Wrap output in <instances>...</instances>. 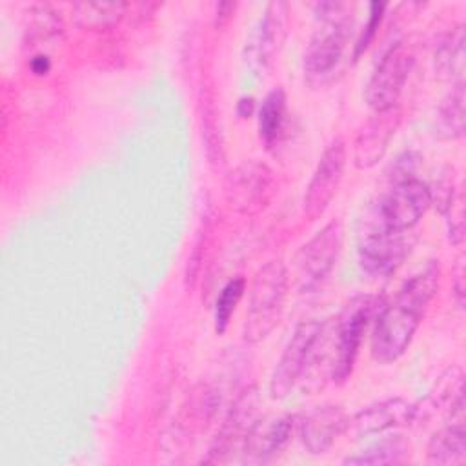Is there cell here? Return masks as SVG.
<instances>
[{
	"label": "cell",
	"mask_w": 466,
	"mask_h": 466,
	"mask_svg": "<svg viewBox=\"0 0 466 466\" xmlns=\"http://www.w3.org/2000/svg\"><path fill=\"white\" fill-rule=\"evenodd\" d=\"M379 299L375 295H357L340 311L333 324L335 329V360L331 379L342 384L353 370L362 337L377 315Z\"/></svg>",
	"instance_id": "8992f818"
},
{
	"label": "cell",
	"mask_w": 466,
	"mask_h": 466,
	"mask_svg": "<svg viewBox=\"0 0 466 466\" xmlns=\"http://www.w3.org/2000/svg\"><path fill=\"white\" fill-rule=\"evenodd\" d=\"M127 11L126 2H75L71 16L84 29H107L118 24Z\"/></svg>",
	"instance_id": "ffe728a7"
},
{
	"label": "cell",
	"mask_w": 466,
	"mask_h": 466,
	"mask_svg": "<svg viewBox=\"0 0 466 466\" xmlns=\"http://www.w3.org/2000/svg\"><path fill=\"white\" fill-rule=\"evenodd\" d=\"M295 415L257 420L242 446L244 462H266L277 457L289 442L295 430Z\"/></svg>",
	"instance_id": "9a60e30c"
},
{
	"label": "cell",
	"mask_w": 466,
	"mask_h": 466,
	"mask_svg": "<svg viewBox=\"0 0 466 466\" xmlns=\"http://www.w3.org/2000/svg\"><path fill=\"white\" fill-rule=\"evenodd\" d=\"M286 120V95L282 89H273L262 100L258 109V133L266 144H273Z\"/></svg>",
	"instance_id": "603a6c76"
},
{
	"label": "cell",
	"mask_w": 466,
	"mask_h": 466,
	"mask_svg": "<svg viewBox=\"0 0 466 466\" xmlns=\"http://www.w3.org/2000/svg\"><path fill=\"white\" fill-rule=\"evenodd\" d=\"M322 322L309 319L295 326L273 373L269 379V393L273 399H284L291 393L295 382L302 377L311 344L320 331Z\"/></svg>",
	"instance_id": "8fae6325"
},
{
	"label": "cell",
	"mask_w": 466,
	"mask_h": 466,
	"mask_svg": "<svg viewBox=\"0 0 466 466\" xmlns=\"http://www.w3.org/2000/svg\"><path fill=\"white\" fill-rule=\"evenodd\" d=\"M315 13L319 24L304 53V75L311 86L335 71L353 29V9L346 2H320Z\"/></svg>",
	"instance_id": "7a4b0ae2"
},
{
	"label": "cell",
	"mask_w": 466,
	"mask_h": 466,
	"mask_svg": "<svg viewBox=\"0 0 466 466\" xmlns=\"http://www.w3.org/2000/svg\"><path fill=\"white\" fill-rule=\"evenodd\" d=\"M271 169L258 160H244L226 178L224 193L228 204L238 213H257L271 195Z\"/></svg>",
	"instance_id": "30bf717a"
},
{
	"label": "cell",
	"mask_w": 466,
	"mask_h": 466,
	"mask_svg": "<svg viewBox=\"0 0 466 466\" xmlns=\"http://www.w3.org/2000/svg\"><path fill=\"white\" fill-rule=\"evenodd\" d=\"M288 295V269L280 260H271L255 275L249 308L244 322V339L258 342L279 324Z\"/></svg>",
	"instance_id": "3957f363"
},
{
	"label": "cell",
	"mask_w": 466,
	"mask_h": 466,
	"mask_svg": "<svg viewBox=\"0 0 466 466\" xmlns=\"http://www.w3.org/2000/svg\"><path fill=\"white\" fill-rule=\"evenodd\" d=\"M258 420V391L255 386L238 393L231 404L209 451L206 462H224L244 446V441Z\"/></svg>",
	"instance_id": "9c48e42d"
},
{
	"label": "cell",
	"mask_w": 466,
	"mask_h": 466,
	"mask_svg": "<svg viewBox=\"0 0 466 466\" xmlns=\"http://www.w3.org/2000/svg\"><path fill=\"white\" fill-rule=\"evenodd\" d=\"M342 238V222L331 220L297 251L293 266L299 291H311L328 277L340 253Z\"/></svg>",
	"instance_id": "52a82bcc"
},
{
	"label": "cell",
	"mask_w": 466,
	"mask_h": 466,
	"mask_svg": "<svg viewBox=\"0 0 466 466\" xmlns=\"http://www.w3.org/2000/svg\"><path fill=\"white\" fill-rule=\"evenodd\" d=\"M466 461V430L464 422H450L439 430L428 444V462L431 464H464Z\"/></svg>",
	"instance_id": "ac0fdd59"
},
{
	"label": "cell",
	"mask_w": 466,
	"mask_h": 466,
	"mask_svg": "<svg viewBox=\"0 0 466 466\" xmlns=\"http://www.w3.org/2000/svg\"><path fill=\"white\" fill-rule=\"evenodd\" d=\"M437 129L446 138H459L464 133V82H455L439 106Z\"/></svg>",
	"instance_id": "44dd1931"
},
{
	"label": "cell",
	"mask_w": 466,
	"mask_h": 466,
	"mask_svg": "<svg viewBox=\"0 0 466 466\" xmlns=\"http://www.w3.org/2000/svg\"><path fill=\"white\" fill-rule=\"evenodd\" d=\"M413 66V51L404 42H395L373 69L364 98L373 111H384L397 106Z\"/></svg>",
	"instance_id": "ba28073f"
},
{
	"label": "cell",
	"mask_w": 466,
	"mask_h": 466,
	"mask_svg": "<svg viewBox=\"0 0 466 466\" xmlns=\"http://www.w3.org/2000/svg\"><path fill=\"white\" fill-rule=\"evenodd\" d=\"M237 109H238L240 116H249L251 111H253V98L251 96L249 98H240Z\"/></svg>",
	"instance_id": "4316f807"
},
{
	"label": "cell",
	"mask_w": 466,
	"mask_h": 466,
	"mask_svg": "<svg viewBox=\"0 0 466 466\" xmlns=\"http://www.w3.org/2000/svg\"><path fill=\"white\" fill-rule=\"evenodd\" d=\"M417 413L419 408L400 397L386 399L355 413L348 424V430L351 428L357 435H373L391 428L406 426L415 420Z\"/></svg>",
	"instance_id": "e0dca14e"
},
{
	"label": "cell",
	"mask_w": 466,
	"mask_h": 466,
	"mask_svg": "<svg viewBox=\"0 0 466 466\" xmlns=\"http://www.w3.org/2000/svg\"><path fill=\"white\" fill-rule=\"evenodd\" d=\"M408 455V444L400 439H382L366 450H360L355 455L346 457L344 464H357V466H377V464H397L404 461Z\"/></svg>",
	"instance_id": "7402d4cb"
},
{
	"label": "cell",
	"mask_w": 466,
	"mask_h": 466,
	"mask_svg": "<svg viewBox=\"0 0 466 466\" xmlns=\"http://www.w3.org/2000/svg\"><path fill=\"white\" fill-rule=\"evenodd\" d=\"M439 279L441 266L433 260L408 279L395 299L379 311L371 333V357L377 362H393L408 350L439 288Z\"/></svg>",
	"instance_id": "6da1fadb"
},
{
	"label": "cell",
	"mask_w": 466,
	"mask_h": 466,
	"mask_svg": "<svg viewBox=\"0 0 466 466\" xmlns=\"http://www.w3.org/2000/svg\"><path fill=\"white\" fill-rule=\"evenodd\" d=\"M464 25L446 33L435 47V71L442 80L462 82L464 73Z\"/></svg>",
	"instance_id": "d6986e66"
},
{
	"label": "cell",
	"mask_w": 466,
	"mask_h": 466,
	"mask_svg": "<svg viewBox=\"0 0 466 466\" xmlns=\"http://www.w3.org/2000/svg\"><path fill=\"white\" fill-rule=\"evenodd\" d=\"M31 67H33V71L38 73V75L46 73V71L49 69V60H47V56H35V58L31 60Z\"/></svg>",
	"instance_id": "484cf974"
},
{
	"label": "cell",
	"mask_w": 466,
	"mask_h": 466,
	"mask_svg": "<svg viewBox=\"0 0 466 466\" xmlns=\"http://www.w3.org/2000/svg\"><path fill=\"white\" fill-rule=\"evenodd\" d=\"M400 122V109L393 106L384 111H375V115L366 122L355 140V166L368 169L379 162L384 155L395 129Z\"/></svg>",
	"instance_id": "2e32d148"
},
{
	"label": "cell",
	"mask_w": 466,
	"mask_h": 466,
	"mask_svg": "<svg viewBox=\"0 0 466 466\" xmlns=\"http://www.w3.org/2000/svg\"><path fill=\"white\" fill-rule=\"evenodd\" d=\"M344 166H346V146L342 138H335L320 155L319 164L306 187L304 215L309 220L319 218L329 206L342 180Z\"/></svg>",
	"instance_id": "7c38bea8"
},
{
	"label": "cell",
	"mask_w": 466,
	"mask_h": 466,
	"mask_svg": "<svg viewBox=\"0 0 466 466\" xmlns=\"http://www.w3.org/2000/svg\"><path fill=\"white\" fill-rule=\"evenodd\" d=\"M348 424L350 417L342 408L333 404L317 406L300 420L302 444L313 455L326 453L333 442L348 430Z\"/></svg>",
	"instance_id": "5bb4252c"
},
{
	"label": "cell",
	"mask_w": 466,
	"mask_h": 466,
	"mask_svg": "<svg viewBox=\"0 0 466 466\" xmlns=\"http://www.w3.org/2000/svg\"><path fill=\"white\" fill-rule=\"evenodd\" d=\"M413 240L410 231H395L366 215L357 237L360 268L371 277H390L404 262Z\"/></svg>",
	"instance_id": "277c9868"
},
{
	"label": "cell",
	"mask_w": 466,
	"mask_h": 466,
	"mask_svg": "<svg viewBox=\"0 0 466 466\" xmlns=\"http://www.w3.org/2000/svg\"><path fill=\"white\" fill-rule=\"evenodd\" d=\"M286 13H288L286 2L275 0L266 5L264 16L260 18L258 27L253 33L248 47L249 64L255 69V73L264 75L271 67L275 55L279 53L284 42Z\"/></svg>",
	"instance_id": "4fadbf2b"
},
{
	"label": "cell",
	"mask_w": 466,
	"mask_h": 466,
	"mask_svg": "<svg viewBox=\"0 0 466 466\" xmlns=\"http://www.w3.org/2000/svg\"><path fill=\"white\" fill-rule=\"evenodd\" d=\"M242 293H244V279H240V277L229 280L222 288V291L217 299V304H215V329H217V333L226 331L228 322H229L233 311H235Z\"/></svg>",
	"instance_id": "cb8c5ba5"
},
{
	"label": "cell",
	"mask_w": 466,
	"mask_h": 466,
	"mask_svg": "<svg viewBox=\"0 0 466 466\" xmlns=\"http://www.w3.org/2000/svg\"><path fill=\"white\" fill-rule=\"evenodd\" d=\"M433 197L431 189L415 177L393 180L390 189L379 197L368 215L395 231H410L428 211Z\"/></svg>",
	"instance_id": "5b68a950"
},
{
	"label": "cell",
	"mask_w": 466,
	"mask_h": 466,
	"mask_svg": "<svg viewBox=\"0 0 466 466\" xmlns=\"http://www.w3.org/2000/svg\"><path fill=\"white\" fill-rule=\"evenodd\" d=\"M382 11H384V4H379V2H373L370 5V18H368V24L360 35V38L357 40V46H355V58L371 44V40L375 38V33L380 25V20H382Z\"/></svg>",
	"instance_id": "d4e9b609"
}]
</instances>
